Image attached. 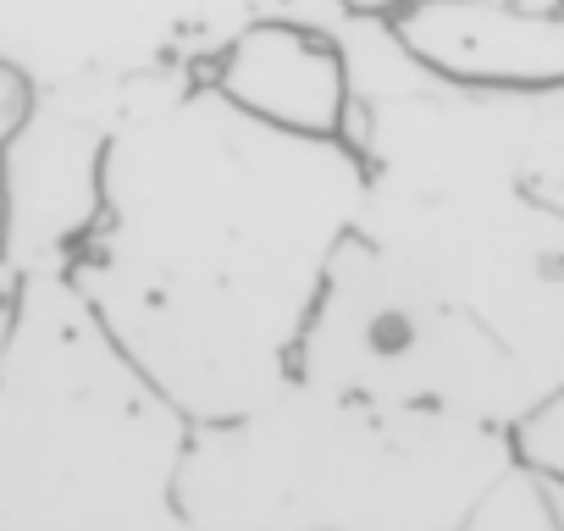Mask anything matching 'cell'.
Listing matches in <instances>:
<instances>
[{
  "instance_id": "7c38bea8",
  "label": "cell",
  "mask_w": 564,
  "mask_h": 531,
  "mask_svg": "<svg viewBox=\"0 0 564 531\" xmlns=\"http://www.w3.org/2000/svg\"><path fill=\"white\" fill-rule=\"evenodd\" d=\"M23 106H29V84H23L12 67H0V150H7V139H12Z\"/></svg>"
},
{
  "instance_id": "8fae6325",
  "label": "cell",
  "mask_w": 564,
  "mask_h": 531,
  "mask_svg": "<svg viewBox=\"0 0 564 531\" xmlns=\"http://www.w3.org/2000/svg\"><path fill=\"white\" fill-rule=\"evenodd\" d=\"M23 272L0 254V360H7V344H12V333H18V311H23Z\"/></svg>"
},
{
  "instance_id": "7a4b0ae2",
  "label": "cell",
  "mask_w": 564,
  "mask_h": 531,
  "mask_svg": "<svg viewBox=\"0 0 564 531\" xmlns=\"http://www.w3.org/2000/svg\"><path fill=\"white\" fill-rule=\"evenodd\" d=\"M514 465V432L294 377L205 421L177 470L194 531H459Z\"/></svg>"
},
{
  "instance_id": "30bf717a",
  "label": "cell",
  "mask_w": 564,
  "mask_h": 531,
  "mask_svg": "<svg viewBox=\"0 0 564 531\" xmlns=\"http://www.w3.org/2000/svg\"><path fill=\"white\" fill-rule=\"evenodd\" d=\"M514 454L525 465H536L542 476L564 481V393H553L542 410H531L514 426Z\"/></svg>"
},
{
  "instance_id": "9a60e30c",
  "label": "cell",
  "mask_w": 564,
  "mask_h": 531,
  "mask_svg": "<svg viewBox=\"0 0 564 531\" xmlns=\"http://www.w3.org/2000/svg\"><path fill=\"white\" fill-rule=\"evenodd\" d=\"M553 487H558V509H564V481H553Z\"/></svg>"
},
{
  "instance_id": "8992f818",
  "label": "cell",
  "mask_w": 564,
  "mask_h": 531,
  "mask_svg": "<svg viewBox=\"0 0 564 531\" xmlns=\"http://www.w3.org/2000/svg\"><path fill=\"white\" fill-rule=\"evenodd\" d=\"M172 84L194 78L29 89V106L0 150V254L23 278L73 272L106 210V155L117 128Z\"/></svg>"
},
{
  "instance_id": "277c9868",
  "label": "cell",
  "mask_w": 564,
  "mask_h": 531,
  "mask_svg": "<svg viewBox=\"0 0 564 531\" xmlns=\"http://www.w3.org/2000/svg\"><path fill=\"white\" fill-rule=\"evenodd\" d=\"M366 194L349 238L432 311L498 349L536 410L564 393V210L454 150L360 133Z\"/></svg>"
},
{
  "instance_id": "5b68a950",
  "label": "cell",
  "mask_w": 564,
  "mask_h": 531,
  "mask_svg": "<svg viewBox=\"0 0 564 531\" xmlns=\"http://www.w3.org/2000/svg\"><path fill=\"white\" fill-rule=\"evenodd\" d=\"M344 0H0V67L29 89L205 78L260 18L338 29Z\"/></svg>"
},
{
  "instance_id": "52a82bcc",
  "label": "cell",
  "mask_w": 564,
  "mask_h": 531,
  "mask_svg": "<svg viewBox=\"0 0 564 531\" xmlns=\"http://www.w3.org/2000/svg\"><path fill=\"white\" fill-rule=\"evenodd\" d=\"M205 84L265 128L311 133V139H349L355 78H349V56L338 34L322 23H300V18L249 23L210 62Z\"/></svg>"
},
{
  "instance_id": "9c48e42d",
  "label": "cell",
  "mask_w": 564,
  "mask_h": 531,
  "mask_svg": "<svg viewBox=\"0 0 564 531\" xmlns=\"http://www.w3.org/2000/svg\"><path fill=\"white\" fill-rule=\"evenodd\" d=\"M459 531H564L553 476H542L536 465H525L514 454V465L476 498V509L465 514Z\"/></svg>"
},
{
  "instance_id": "6da1fadb",
  "label": "cell",
  "mask_w": 564,
  "mask_h": 531,
  "mask_svg": "<svg viewBox=\"0 0 564 531\" xmlns=\"http://www.w3.org/2000/svg\"><path fill=\"white\" fill-rule=\"evenodd\" d=\"M360 194L349 139L265 128L205 78L172 84L117 128L67 283L194 426L227 421L300 377Z\"/></svg>"
},
{
  "instance_id": "4fadbf2b",
  "label": "cell",
  "mask_w": 564,
  "mask_h": 531,
  "mask_svg": "<svg viewBox=\"0 0 564 531\" xmlns=\"http://www.w3.org/2000/svg\"><path fill=\"white\" fill-rule=\"evenodd\" d=\"M344 7H349V12H366V18H393L404 0H344Z\"/></svg>"
},
{
  "instance_id": "ba28073f",
  "label": "cell",
  "mask_w": 564,
  "mask_h": 531,
  "mask_svg": "<svg viewBox=\"0 0 564 531\" xmlns=\"http://www.w3.org/2000/svg\"><path fill=\"white\" fill-rule=\"evenodd\" d=\"M399 45L465 89L564 84V12L525 0H404L388 18Z\"/></svg>"
},
{
  "instance_id": "5bb4252c",
  "label": "cell",
  "mask_w": 564,
  "mask_h": 531,
  "mask_svg": "<svg viewBox=\"0 0 564 531\" xmlns=\"http://www.w3.org/2000/svg\"><path fill=\"white\" fill-rule=\"evenodd\" d=\"M525 7H558L564 12V0H525Z\"/></svg>"
},
{
  "instance_id": "3957f363",
  "label": "cell",
  "mask_w": 564,
  "mask_h": 531,
  "mask_svg": "<svg viewBox=\"0 0 564 531\" xmlns=\"http://www.w3.org/2000/svg\"><path fill=\"white\" fill-rule=\"evenodd\" d=\"M194 421L122 355L67 278H29L0 360V531H194Z\"/></svg>"
}]
</instances>
